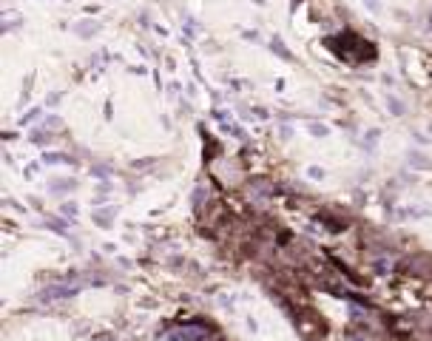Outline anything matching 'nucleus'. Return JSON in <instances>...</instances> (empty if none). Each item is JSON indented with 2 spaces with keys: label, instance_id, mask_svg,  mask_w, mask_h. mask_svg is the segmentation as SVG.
<instances>
[{
  "label": "nucleus",
  "instance_id": "nucleus-1",
  "mask_svg": "<svg viewBox=\"0 0 432 341\" xmlns=\"http://www.w3.org/2000/svg\"><path fill=\"white\" fill-rule=\"evenodd\" d=\"M273 51H279L285 60H290V51H285V46H282V40H273Z\"/></svg>",
  "mask_w": 432,
  "mask_h": 341
},
{
  "label": "nucleus",
  "instance_id": "nucleus-2",
  "mask_svg": "<svg viewBox=\"0 0 432 341\" xmlns=\"http://www.w3.org/2000/svg\"><path fill=\"white\" fill-rule=\"evenodd\" d=\"M15 20H17V15H15V12H9V15H6V28H15V26H17Z\"/></svg>",
  "mask_w": 432,
  "mask_h": 341
}]
</instances>
